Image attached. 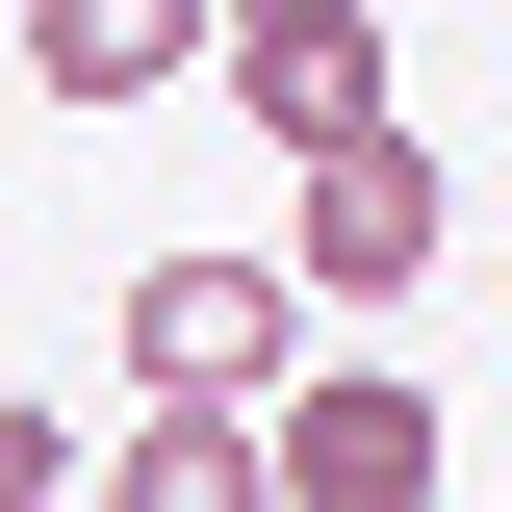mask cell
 <instances>
[{
    "instance_id": "6da1fadb",
    "label": "cell",
    "mask_w": 512,
    "mask_h": 512,
    "mask_svg": "<svg viewBox=\"0 0 512 512\" xmlns=\"http://www.w3.org/2000/svg\"><path fill=\"white\" fill-rule=\"evenodd\" d=\"M436 231H461L436 154H410V128H333V154H308V231H282V308H410Z\"/></svg>"
},
{
    "instance_id": "7a4b0ae2",
    "label": "cell",
    "mask_w": 512,
    "mask_h": 512,
    "mask_svg": "<svg viewBox=\"0 0 512 512\" xmlns=\"http://www.w3.org/2000/svg\"><path fill=\"white\" fill-rule=\"evenodd\" d=\"M256 512H436V384H384V359L256 384Z\"/></svg>"
},
{
    "instance_id": "3957f363",
    "label": "cell",
    "mask_w": 512,
    "mask_h": 512,
    "mask_svg": "<svg viewBox=\"0 0 512 512\" xmlns=\"http://www.w3.org/2000/svg\"><path fill=\"white\" fill-rule=\"evenodd\" d=\"M128 384H154V410H256V384H308L282 256H154V282H128Z\"/></svg>"
},
{
    "instance_id": "277c9868",
    "label": "cell",
    "mask_w": 512,
    "mask_h": 512,
    "mask_svg": "<svg viewBox=\"0 0 512 512\" xmlns=\"http://www.w3.org/2000/svg\"><path fill=\"white\" fill-rule=\"evenodd\" d=\"M205 103L256 154H333V128H410V77H384V26H205Z\"/></svg>"
},
{
    "instance_id": "5b68a950",
    "label": "cell",
    "mask_w": 512,
    "mask_h": 512,
    "mask_svg": "<svg viewBox=\"0 0 512 512\" xmlns=\"http://www.w3.org/2000/svg\"><path fill=\"white\" fill-rule=\"evenodd\" d=\"M26 77H52V103H180L205 0H26Z\"/></svg>"
},
{
    "instance_id": "8992f818",
    "label": "cell",
    "mask_w": 512,
    "mask_h": 512,
    "mask_svg": "<svg viewBox=\"0 0 512 512\" xmlns=\"http://www.w3.org/2000/svg\"><path fill=\"white\" fill-rule=\"evenodd\" d=\"M103 512H256V410H128Z\"/></svg>"
},
{
    "instance_id": "52a82bcc",
    "label": "cell",
    "mask_w": 512,
    "mask_h": 512,
    "mask_svg": "<svg viewBox=\"0 0 512 512\" xmlns=\"http://www.w3.org/2000/svg\"><path fill=\"white\" fill-rule=\"evenodd\" d=\"M52 487H77V436L26 410V384H0V512H52Z\"/></svg>"
},
{
    "instance_id": "ba28073f",
    "label": "cell",
    "mask_w": 512,
    "mask_h": 512,
    "mask_svg": "<svg viewBox=\"0 0 512 512\" xmlns=\"http://www.w3.org/2000/svg\"><path fill=\"white\" fill-rule=\"evenodd\" d=\"M205 26H384V0H205Z\"/></svg>"
}]
</instances>
